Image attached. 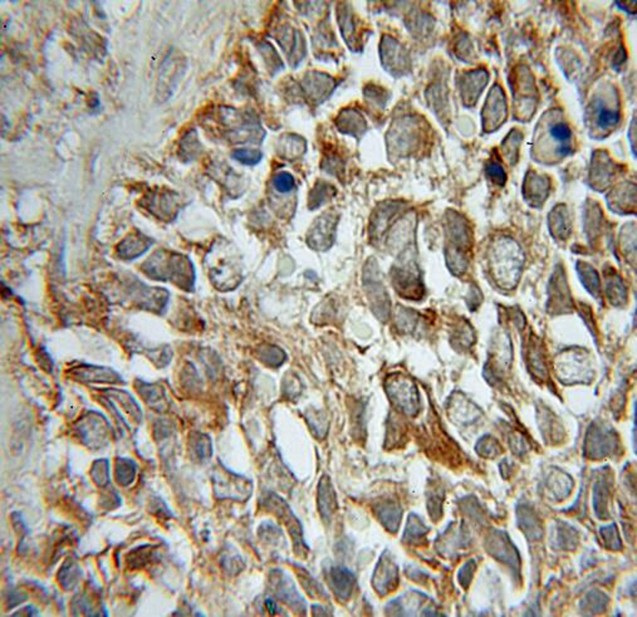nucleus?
<instances>
[{
  "label": "nucleus",
  "mask_w": 637,
  "mask_h": 617,
  "mask_svg": "<svg viewBox=\"0 0 637 617\" xmlns=\"http://www.w3.org/2000/svg\"><path fill=\"white\" fill-rule=\"evenodd\" d=\"M141 271L150 278L171 282L184 291H193L195 269L192 260L185 255L161 249L142 263Z\"/></svg>",
  "instance_id": "obj_1"
},
{
  "label": "nucleus",
  "mask_w": 637,
  "mask_h": 617,
  "mask_svg": "<svg viewBox=\"0 0 637 617\" xmlns=\"http://www.w3.org/2000/svg\"><path fill=\"white\" fill-rule=\"evenodd\" d=\"M217 122L222 136L232 144H260L264 139V130L258 117L249 111L220 107Z\"/></svg>",
  "instance_id": "obj_2"
},
{
  "label": "nucleus",
  "mask_w": 637,
  "mask_h": 617,
  "mask_svg": "<svg viewBox=\"0 0 637 617\" xmlns=\"http://www.w3.org/2000/svg\"><path fill=\"white\" fill-rule=\"evenodd\" d=\"M208 266L211 282L220 291H233L241 282L239 258L229 248L228 243H217L208 255Z\"/></svg>",
  "instance_id": "obj_3"
},
{
  "label": "nucleus",
  "mask_w": 637,
  "mask_h": 617,
  "mask_svg": "<svg viewBox=\"0 0 637 617\" xmlns=\"http://www.w3.org/2000/svg\"><path fill=\"white\" fill-rule=\"evenodd\" d=\"M187 61L185 55L177 49H170L159 71L156 97L159 102H166L174 95L181 79L187 72Z\"/></svg>",
  "instance_id": "obj_4"
},
{
  "label": "nucleus",
  "mask_w": 637,
  "mask_h": 617,
  "mask_svg": "<svg viewBox=\"0 0 637 617\" xmlns=\"http://www.w3.org/2000/svg\"><path fill=\"white\" fill-rule=\"evenodd\" d=\"M213 484L215 496L219 499L246 502L253 493V484L249 479L230 472L222 466L213 473Z\"/></svg>",
  "instance_id": "obj_5"
},
{
  "label": "nucleus",
  "mask_w": 637,
  "mask_h": 617,
  "mask_svg": "<svg viewBox=\"0 0 637 617\" xmlns=\"http://www.w3.org/2000/svg\"><path fill=\"white\" fill-rule=\"evenodd\" d=\"M262 504L264 506V508L269 509L271 512L276 513L278 515V518L283 520V522L286 523V526L288 527L290 537L295 542V552L298 555L302 553V552L306 553V551H308V547H307L306 543H304V539H303L301 523H300V520L295 518V515L292 513L288 504L284 502L281 496H278L274 493H268L267 496L263 498Z\"/></svg>",
  "instance_id": "obj_6"
},
{
  "label": "nucleus",
  "mask_w": 637,
  "mask_h": 617,
  "mask_svg": "<svg viewBox=\"0 0 637 617\" xmlns=\"http://www.w3.org/2000/svg\"><path fill=\"white\" fill-rule=\"evenodd\" d=\"M338 217L336 212H326L314 220L307 234V244L313 250L326 252L331 248L336 238Z\"/></svg>",
  "instance_id": "obj_7"
},
{
  "label": "nucleus",
  "mask_w": 637,
  "mask_h": 617,
  "mask_svg": "<svg viewBox=\"0 0 637 617\" xmlns=\"http://www.w3.org/2000/svg\"><path fill=\"white\" fill-rule=\"evenodd\" d=\"M109 423L106 419L97 412H90L79 423L81 440L90 449L102 448L109 442Z\"/></svg>",
  "instance_id": "obj_8"
},
{
  "label": "nucleus",
  "mask_w": 637,
  "mask_h": 617,
  "mask_svg": "<svg viewBox=\"0 0 637 617\" xmlns=\"http://www.w3.org/2000/svg\"><path fill=\"white\" fill-rule=\"evenodd\" d=\"M336 85V81L326 73L308 72L302 81V92L309 102L321 104L330 98Z\"/></svg>",
  "instance_id": "obj_9"
},
{
  "label": "nucleus",
  "mask_w": 637,
  "mask_h": 617,
  "mask_svg": "<svg viewBox=\"0 0 637 617\" xmlns=\"http://www.w3.org/2000/svg\"><path fill=\"white\" fill-rule=\"evenodd\" d=\"M271 587L273 590L271 592L276 595L278 599L290 606L295 612L306 613V602L286 572L281 569L271 572Z\"/></svg>",
  "instance_id": "obj_10"
},
{
  "label": "nucleus",
  "mask_w": 637,
  "mask_h": 617,
  "mask_svg": "<svg viewBox=\"0 0 637 617\" xmlns=\"http://www.w3.org/2000/svg\"><path fill=\"white\" fill-rule=\"evenodd\" d=\"M276 39L288 57L290 66L297 67L306 55V41L301 31L289 25H284L278 29Z\"/></svg>",
  "instance_id": "obj_11"
},
{
  "label": "nucleus",
  "mask_w": 637,
  "mask_h": 617,
  "mask_svg": "<svg viewBox=\"0 0 637 617\" xmlns=\"http://www.w3.org/2000/svg\"><path fill=\"white\" fill-rule=\"evenodd\" d=\"M487 550L489 555L497 558L499 562L507 563L513 569V572H519L521 558L517 548L513 545L507 533L503 531H495L489 536L487 541Z\"/></svg>",
  "instance_id": "obj_12"
},
{
  "label": "nucleus",
  "mask_w": 637,
  "mask_h": 617,
  "mask_svg": "<svg viewBox=\"0 0 637 617\" xmlns=\"http://www.w3.org/2000/svg\"><path fill=\"white\" fill-rule=\"evenodd\" d=\"M145 208L149 212L155 215L156 218L168 222L173 220L177 215L179 212V195L170 191V190H163V191H155L149 195L146 199Z\"/></svg>",
  "instance_id": "obj_13"
},
{
  "label": "nucleus",
  "mask_w": 637,
  "mask_h": 617,
  "mask_svg": "<svg viewBox=\"0 0 637 617\" xmlns=\"http://www.w3.org/2000/svg\"><path fill=\"white\" fill-rule=\"evenodd\" d=\"M128 294L139 303L140 307L156 312L165 308L168 301V293L163 288H150L140 282L128 285Z\"/></svg>",
  "instance_id": "obj_14"
},
{
  "label": "nucleus",
  "mask_w": 637,
  "mask_h": 617,
  "mask_svg": "<svg viewBox=\"0 0 637 617\" xmlns=\"http://www.w3.org/2000/svg\"><path fill=\"white\" fill-rule=\"evenodd\" d=\"M373 585L376 592L381 596L392 592L398 585V569L387 552H384L377 563V567L373 574Z\"/></svg>",
  "instance_id": "obj_15"
},
{
  "label": "nucleus",
  "mask_w": 637,
  "mask_h": 617,
  "mask_svg": "<svg viewBox=\"0 0 637 617\" xmlns=\"http://www.w3.org/2000/svg\"><path fill=\"white\" fill-rule=\"evenodd\" d=\"M381 55H382L384 66L392 74L401 76L408 71V68H409L408 55L396 41L386 36L381 46Z\"/></svg>",
  "instance_id": "obj_16"
},
{
  "label": "nucleus",
  "mask_w": 637,
  "mask_h": 617,
  "mask_svg": "<svg viewBox=\"0 0 637 617\" xmlns=\"http://www.w3.org/2000/svg\"><path fill=\"white\" fill-rule=\"evenodd\" d=\"M154 240L149 236H144L142 233L135 231L133 234L127 236L122 242L117 245V255L121 259L133 260L145 255L152 247Z\"/></svg>",
  "instance_id": "obj_17"
},
{
  "label": "nucleus",
  "mask_w": 637,
  "mask_h": 617,
  "mask_svg": "<svg viewBox=\"0 0 637 617\" xmlns=\"http://www.w3.org/2000/svg\"><path fill=\"white\" fill-rule=\"evenodd\" d=\"M71 375L77 381L83 382H109V384H116V382L122 380L121 376L117 372H114V369L92 366V365H82L77 369H73Z\"/></svg>",
  "instance_id": "obj_18"
},
{
  "label": "nucleus",
  "mask_w": 637,
  "mask_h": 617,
  "mask_svg": "<svg viewBox=\"0 0 637 617\" xmlns=\"http://www.w3.org/2000/svg\"><path fill=\"white\" fill-rule=\"evenodd\" d=\"M356 578L349 569L344 567H333L330 571V583L332 590L341 601H347L355 586Z\"/></svg>",
  "instance_id": "obj_19"
},
{
  "label": "nucleus",
  "mask_w": 637,
  "mask_h": 617,
  "mask_svg": "<svg viewBox=\"0 0 637 617\" xmlns=\"http://www.w3.org/2000/svg\"><path fill=\"white\" fill-rule=\"evenodd\" d=\"M318 509L321 517L325 523L332 520L337 509L336 494L332 488L331 482L327 475H323L319 480L318 485Z\"/></svg>",
  "instance_id": "obj_20"
},
{
  "label": "nucleus",
  "mask_w": 637,
  "mask_h": 617,
  "mask_svg": "<svg viewBox=\"0 0 637 617\" xmlns=\"http://www.w3.org/2000/svg\"><path fill=\"white\" fill-rule=\"evenodd\" d=\"M336 126L341 133L355 137H361L362 133L366 131V122L360 112L352 109H343L337 117Z\"/></svg>",
  "instance_id": "obj_21"
},
{
  "label": "nucleus",
  "mask_w": 637,
  "mask_h": 617,
  "mask_svg": "<svg viewBox=\"0 0 637 617\" xmlns=\"http://www.w3.org/2000/svg\"><path fill=\"white\" fill-rule=\"evenodd\" d=\"M518 526L522 528L524 534L528 537L529 541H535V539L542 538L543 531H542L541 520L538 515H535V510L529 508L528 506H521L518 508Z\"/></svg>",
  "instance_id": "obj_22"
},
{
  "label": "nucleus",
  "mask_w": 637,
  "mask_h": 617,
  "mask_svg": "<svg viewBox=\"0 0 637 617\" xmlns=\"http://www.w3.org/2000/svg\"><path fill=\"white\" fill-rule=\"evenodd\" d=\"M391 398H394L400 407L409 414L417 412V395L416 390L411 382L401 381L400 384H392V390L390 391Z\"/></svg>",
  "instance_id": "obj_23"
},
{
  "label": "nucleus",
  "mask_w": 637,
  "mask_h": 617,
  "mask_svg": "<svg viewBox=\"0 0 637 617\" xmlns=\"http://www.w3.org/2000/svg\"><path fill=\"white\" fill-rule=\"evenodd\" d=\"M136 386L141 398L147 405L155 409V412H166L168 400L163 388H160L156 384H147L144 381L138 382Z\"/></svg>",
  "instance_id": "obj_24"
},
{
  "label": "nucleus",
  "mask_w": 637,
  "mask_h": 617,
  "mask_svg": "<svg viewBox=\"0 0 637 617\" xmlns=\"http://www.w3.org/2000/svg\"><path fill=\"white\" fill-rule=\"evenodd\" d=\"M307 144L301 136H297L293 133H287L281 136L278 139L277 151L279 156H282L286 160H295L301 158L302 155L306 152Z\"/></svg>",
  "instance_id": "obj_25"
},
{
  "label": "nucleus",
  "mask_w": 637,
  "mask_h": 617,
  "mask_svg": "<svg viewBox=\"0 0 637 617\" xmlns=\"http://www.w3.org/2000/svg\"><path fill=\"white\" fill-rule=\"evenodd\" d=\"M376 512L379 515V520L390 532H397L400 520H401V508L397 504L389 502L381 503Z\"/></svg>",
  "instance_id": "obj_26"
},
{
  "label": "nucleus",
  "mask_w": 637,
  "mask_h": 617,
  "mask_svg": "<svg viewBox=\"0 0 637 617\" xmlns=\"http://www.w3.org/2000/svg\"><path fill=\"white\" fill-rule=\"evenodd\" d=\"M81 577H82V572L79 569V563L74 562L73 560H67L66 562L63 563V566L60 567L58 581L65 590L71 591L77 586Z\"/></svg>",
  "instance_id": "obj_27"
},
{
  "label": "nucleus",
  "mask_w": 637,
  "mask_h": 617,
  "mask_svg": "<svg viewBox=\"0 0 637 617\" xmlns=\"http://www.w3.org/2000/svg\"><path fill=\"white\" fill-rule=\"evenodd\" d=\"M201 144L198 139L196 130L187 131L180 141V158L185 161H193L201 152Z\"/></svg>",
  "instance_id": "obj_28"
},
{
  "label": "nucleus",
  "mask_w": 637,
  "mask_h": 617,
  "mask_svg": "<svg viewBox=\"0 0 637 617\" xmlns=\"http://www.w3.org/2000/svg\"><path fill=\"white\" fill-rule=\"evenodd\" d=\"M335 194H336V190L328 182H318L309 193L308 208L311 210H316V209H318L319 206L323 205L325 203L331 199Z\"/></svg>",
  "instance_id": "obj_29"
},
{
  "label": "nucleus",
  "mask_w": 637,
  "mask_h": 617,
  "mask_svg": "<svg viewBox=\"0 0 637 617\" xmlns=\"http://www.w3.org/2000/svg\"><path fill=\"white\" fill-rule=\"evenodd\" d=\"M608 496L610 484L606 480L597 482L594 487V508L598 518L608 517Z\"/></svg>",
  "instance_id": "obj_30"
},
{
  "label": "nucleus",
  "mask_w": 637,
  "mask_h": 617,
  "mask_svg": "<svg viewBox=\"0 0 637 617\" xmlns=\"http://www.w3.org/2000/svg\"><path fill=\"white\" fill-rule=\"evenodd\" d=\"M337 14H338V25L342 32V36L349 46H352L354 39H355L354 36H355L356 28L351 9L349 6H343V4H341V6H338Z\"/></svg>",
  "instance_id": "obj_31"
},
{
  "label": "nucleus",
  "mask_w": 637,
  "mask_h": 617,
  "mask_svg": "<svg viewBox=\"0 0 637 617\" xmlns=\"http://www.w3.org/2000/svg\"><path fill=\"white\" fill-rule=\"evenodd\" d=\"M189 448H190L192 454H193L196 459L201 460V461L209 459L211 455H213L210 438L208 435H204V434H194V435L190 438Z\"/></svg>",
  "instance_id": "obj_32"
},
{
  "label": "nucleus",
  "mask_w": 637,
  "mask_h": 617,
  "mask_svg": "<svg viewBox=\"0 0 637 617\" xmlns=\"http://www.w3.org/2000/svg\"><path fill=\"white\" fill-rule=\"evenodd\" d=\"M427 532H429V528L421 522L417 515L413 513L409 517V522H408L403 541L409 542V543H417V542H420L421 539H424Z\"/></svg>",
  "instance_id": "obj_33"
},
{
  "label": "nucleus",
  "mask_w": 637,
  "mask_h": 617,
  "mask_svg": "<svg viewBox=\"0 0 637 617\" xmlns=\"http://www.w3.org/2000/svg\"><path fill=\"white\" fill-rule=\"evenodd\" d=\"M138 466L131 459H117L116 463V480L122 487L131 484L136 477Z\"/></svg>",
  "instance_id": "obj_34"
},
{
  "label": "nucleus",
  "mask_w": 637,
  "mask_h": 617,
  "mask_svg": "<svg viewBox=\"0 0 637 617\" xmlns=\"http://www.w3.org/2000/svg\"><path fill=\"white\" fill-rule=\"evenodd\" d=\"M286 353L276 346H264L259 350V360L269 367H279L286 361Z\"/></svg>",
  "instance_id": "obj_35"
},
{
  "label": "nucleus",
  "mask_w": 637,
  "mask_h": 617,
  "mask_svg": "<svg viewBox=\"0 0 637 617\" xmlns=\"http://www.w3.org/2000/svg\"><path fill=\"white\" fill-rule=\"evenodd\" d=\"M576 537H577L576 529H573L568 524H567V529H565V524H559V528L557 529V537L554 539V542H558L561 548L572 550L577 545Z\"/></svg>",
  "instance_id": "obj_36"
},
{
  "label": "nucleus",
  "mask_w": 637,
  "mask_h": 617,
  "mask_svg": "<svg viewBox=\"0 0 637 617\" xmlns=\"http://www.w3.org/2000/svg\"><path fill=\"white\" fill-rule=\"evenodd\" d=\"M109 464L106 459L97 460L90 469V477L98 487H105L109 482Z\"/></svg>",
  "instance_id": "obj_37"
},
{
  "label": "nucleus",
  "mask_w": 637,
  "mask_h": 617,
  "mask_svg": "<svg viewBox=\"0 0 637 617\" xmlns=\"http://www.w3.org/2000/svg\"><path fill=\"white\" fill-rule=\"evenodd\" d=\"M600 534H601L603 545H606L608 550H612V551L621 550V539H619L617 527L615 523L600 528Z\"/></svg>",
  "instance_id": "obj_38"
},
{
  "label": "nucleus",
  "mask_w": 637,
  "mask_h": 617,
  "mask_svg": "<svg viewBox=\"0 0 637 617\" xmlns=\"http://www.w3.org/2000/svg\"><path fill=\"white\" fill-rule=\"evenodd\" d=\"M259 49L262 52V55L264 57L265 62H267V66L269 67L271 73L278 72L283 69V63L278 55L277 50L273 48V46L269 44V43L263 42L259 44Z\"/></svg>",
  "instance_id": "obj_39"
},
{
  "label": "nucleus",
  "mask_w": 637,
  "mask_h": 617,
  "mask_svg": "<svg viewBox=\"0 0 637 617\" xmlns=\"http://www.w3.org/2000/svg\"><path fill=\"white\" fill-rule=\"evenodd\" d=\"M213 169L219 171V176H217L219 179H217V180L222 182L225 188L230 190V193H232L233 190H235V189L241 188V182H239L241 177H239L238 174H235L232 168L225 166L224 169H222L220 165H219V166L217 165V166H213Z\"/></svg>",
  "instance_id": "obj_40"
},
{
  "label": "nucleus",
  "mask_w": 637,
  "mask_h": 617,
  "mask_svg": "<svg viewBox=\"0 0 637 617\" xmlns=\"http://www.w3.org/2000/svg\"><path fill=\"white\" fill-rule=\"evenodd\" d=\"M232 158L243 165L254 166L262 161L263 154L259 150H252V149H236L232 152Z\"/></svg>",
  "instance_id": "obj_41"
},
{
  "label": "nucleus",
  "mask_w": 637,
  "mask_h": 617,
  "mask_svg": "<svg viewBox=\"0 0 637 617\" xmlns=\"http://www.w3.org/2000/svg\"><path fill=\"white\" fill-rule=\"evenodd\" d=\"M586 599L592 601V604L591 602H582V609L583 610H587L589 613H597V612L603 611L608 604V597L603 593L591 592L589 593V596Z\"/></svg>",
  "instance_id": "obj_42"
},
{
  "label": "nucleus",
  "mask_w": 637,
  "mask_h": 617,
  "mask_svg": "<svg viewBox=\"0 0 637 617\" xmlns=\"http://www.w3.org/2000/svg\"><path fill=\"white\" fill-rule=\"evenodd\" d=\"M273 188L276 189L279 194H288L295 188V177L286 171L278 172L277 175L273 177Z\"/></svg>",
  "instance_id": "obj_43"
},
{
  "label": "nucleus",
  "mask_w": 637,
  "mask_h": 617,
  "mask_svg": "<svg viewBox=\"0 0 637 617\" xmlns=\"http://www.w3.org/2000/svg\"><path fill=\"white\" fill-rule=\"evenodd\" d=\"M619 120V112L616 109H608L600 107L597 111V121L603 128H612Z\"/></svg>",
  "instance_id": "obj_44"
},
{
  "label": "nucleus",
  "mask_w": 637,
  "mask_h": 617,
  "mask_svg": "<svg viewBox=\"0 0 637 617\" xmlns=\"http://www.w3.org/2000/svg\"><path fill=\"white\" fill-rule=\"evenodd\" d=\"M551 135L556 141L561 144L568 142L572 137V131L570 126L565 122H557L551 128Z\"/></svg>",
  "instance_id": "obj_45"
},
{
  "label": "nucleus",
  "mask_w": 637,
  "mask_h": 617,
  "mask_svg": "<svg viewBox=\"0 0 637 617\" xmlns=\"http://www.w3.org/2000/svg\"><path fill=\"white\" fill-rule=\"evenodd\" d=\"M475 569H476V563L474 562V560H471L469 562L465 563L462 569L459 571V582L465 588L469 586L473 575H474Z\"/></svg>",
  "instance_id": "obj_46"
},
{
  "label": "nucleus",
  "mask_w": 637,
  "mask_h": 617,
  "mask_svg": "<svg viewBox=\"0 0 637 617\" xmlns=\"http://www.w3.org/2000/svg\"><path fill=\"white\" fill-rule=\"evenodd\" d=\"M488 174L493 177V180H497L498 182H500V180H502V182H504L505 180L504 171H503V169H502L499 165H497V163H492V165L489 166Z\"/></svg>",
  "instance_id": "obj_47"
},
{
  "label": "nucleus",
  "mask_w": 637,
  "mask_h": 617,
  "mask_svg": "<svg viewBox=\"0 0 637 617\" xmlns=\"http://www.w3.org/2000/svg\"><path fill=\"white\" fill-rule=\"evenodd\" d=\"M265 606L268 609V611L271 612V615H276L278 613V606L273 599H265Z\"/></svg>",
  "instance_id": "obj_48"
}]
</instances>
